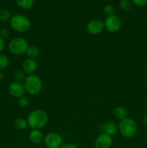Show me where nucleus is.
<instances>
[{
    "label": "nucleus",
    "mask_w": 147,
    "mask_h": 148,
    "mask_svg": "<svg viewBox=\"0 0 147 148\" xmlns=\"http://www.w3.org/2000/svg\"><path fill=\"white\" fill-rule=\"evenodd\" d=\"M28 127L32 130H41L48 121V116L42 109H35L29 114L27 118Z\"/></svg>",
    "instance_id": "1"
},
{
    "label": "nucleus",
    "mask_w": 147,
    "mask_h": 148,
    "mask_svg": "<svg viewBox=\"0 0 147 148\" xmlns=\"http://www.w3.org/2000/svg\"><path fill=\"white\" fill-rule=\"evenodd\" d=\"M10 27L17 33H25L30 30L31 23L26 16L21 14L13 15L10 19Z\"/></svg>",
    "instance_id": "2"
},
{
    "label": "nucleus",
    "mask_w": 147,
    "mask_h": 148,
    "mask_svg": "<svg viewBox=\"0 0 147 148\" xmlns=\"http://www.w3.org/2000/svg\"><path fill=\"white\" fill-rule=\"evenodd\" d=\"M23 85L27 93L31 95H36L41 91L43 82L40 77L37 75H30L26 76Z\"/></svg>",
    "instance_id": "3"
},
{
    "label": "nucleus",
    "mask_w": 147,
    "mask_h": 148,
    "mask_svg": "<svg viewBox=\"0 0 147 148\" xmlns=\"http://www.w3.org/2000/svg\"><path fill=\"white\" fill-rule=\"evenodd\" d=\"M118 130L123 137L131 139L135 135L137 132L136 122L133 119L125 118L119 121L118 125Z\"/></svg>",
    "instance_id": "4"
},
{
    "label": "nucleus",
    "mask_w": 147,
    "mask_h": 148,
    "mask_svg": "<svg viewBox=\"0 0 147 148\" xmlns=\"http://www.w3.org/2000/svg\"><path fill=\"white\" fill-rule=\"evenodd\" d=\"M28 46V43L24 38L15 37L10 41L8 49L12 54L20 56L25 53Z\"/></svg>",
    "instance_id": "5"
},
{
    "label": "nucleus",
    "mask_w": 147,
    "mask_h": 148,
    "mask_svg": "<svg viewBox=\"0 0 147 148\" xmlns=\"http://www.w3.org/2000/svg\"><path fill=\"white\" fill-rule=\"evenodd\" d=\"M122 25L121 20L116 14L108 16L104 21L105 29L109 33H115L120 30Z\"/></svg>",
    "instance_id": "6"
},
{
    "label": "nucleus",
    "mask_w": 147,
    "mask_h": 148,
    "mask_svg": "<svg viewBox=\"0 0 147 148\" xmlns=\"http://www.w3.org/2000/svg\"><path fill=\"white\" fill-rule=\"evenodd\" d=\"M43 143L47 148H60L63 145V138L59 133L52 132L45 136Z\"/></svg>",
    "instance_id": "7"
},
{
    "label": "nucleus",
    "mask_w": 147,
    "mask_h": 148,
    "mask_svg": "<svg viewBox=\"0 0 147 148\" xmlns=\"http://www.w3.org/2000/svg\"><path fill=\"white\" fill-rule=\"evenodd\" d=\"M105 29L104 22L99 19H92L86 24V30L92 36L99 35Z\"/></svg>",
    "instance_id": "8"
},
{
    "label": "nucleus",
    "mask_w": 147,
    "mask_h": 148,
    "mask_svg": "<svg viewBox=\"0 0 147 148\" xmlns=\"http://www.w3.org/2000/svg\"><path fill=\"white\" fill-rule=\"evenodd\" d=\"M112 145V137L105 133H100L96 137L94 143L95 148H110Z\"/></svg>",
    "instance_id": "9"
},
{
    "label": "nucleus",
    "mask_w": 147,
    "mask_h": 148,
    "mask_svg": "<svg viewBox=\"0 0 147 148\" xmlns=\"http://www.w3.org/2000/svg\"><path fill=\"white\" fill-rule=\"evenodd\" d=\"M8 91L12 96L17 98L23 96L26 92L24 85L21 82H17L15 81L10 84L8 86Z\"/></svg>",
    "instance_id": "10"
},
{
    "label": "nucleus",
    "mask_w": 147,
    "mask_h": 148,
    "mask_svg": "<svg viewBox=\"0 0 147 148\" xmlns=\"http://www.w3.org/2000/svg\"><path fill=\"white\" fill-rule=\"evenodd\" d=\"M37 63L36 62L35 59H29L27 58L24 62H22V71L26 74L27 75H34L35 72L37 71Z\"/></svg>",
    "instance_id": "11"
},
{
    "label": "nucleus",
    "mask_w": 147,
    "mask_h": 148,
    "mask_svg": "<svg viewBox=\"0 0 147 148\" xmlns=\"http://www.w3.org/2000/svg\"><path fill=\"white\" fill-rule=\"evenodd\" d=\"M99 130L101 133H105L112 137V135H115L116 134L118 128L115 122L110 121L101 124L99 126Z\"/></svg>",
    "instance_id": "12"
},
{
    "label": "nucleus",
    "mask_w": 147,
    "mask_h": 148,
    "mask_svg": "<svg viewBox=\"0 0 147 148\" xmlns=\"http://www.w3.org/2000/svg\"><path fill=\"white\" fill-rule=\"evenodd\" d=\"M28 138L33 145H40L44 142L45 136L40 130H32L29 132Z\"/></svg>",
    "instance_id": "13"
},
{
    "label": "nucleus",
    "mask_w": 147,
    "mask_h": 148,
    "mask_svg": "<svg viewBox=\"0 0 147 148\" xmlns=\"http://www.w3.org/2000/svg\"><path fill=\"white\" fill-rule=\"evenodd\" d=\"M112 114H113V116L116 119L121 121V120L127 118L128 111H127L126 108L125 107L119 106H117L114 108L113 111H112Z\"/></svg>",
    "instance_id": "14"
},
{
    "label": "nucleus",
    "mask_w": 147,
    "mask_h": 148,
    "mask_svg": "<svg viewBox=\"0 0 147 148\" xmlns=\"http://www.w3.org/2000/svg\"><path fill=\"white\" fill-rule=\"evenodd\" d=\"M25 54L29 59H35L40 55V50L35 46H29L26 51Z\"/></svg>",
    "instance_id": "15"
},
{
    "label": "nucleus",
    "mask_w": 147,
    "mask_h": 148,
    "mask_svg": "<svg viewBox=\"0 0 147 148\" xmlns=\"http://www.w3.org/2000/svg\"><path fill=\"white\" fill-rule=\"evenodd\" d=\"M16 4L22 10H30L34 6L35 0H16Z\"/></svg>",
    "instance_id": "16"
},
{
    "label": "nucleus",
    "mask_w": 147,
    "mask_h": 148,
    "mask_svg": "<svg viewBox=\"0 0 147 148\" xmlns=\"http://www.w3.org/2000/svg\"><path fill=\"white\" fill-rule=\"evenodd\" d=\"M14 126L17 130H24L28 127L27 119L23 118H17L14 120Z\"/></svg>",
    "instance_id": "17"
},
{
    "label": "nucleus",
    "mask_w": 147,
    "mask_h": 148,
    "mask_svg": "<svg viewBox=\"0 0 147 148\" xmlns=\"http://www.w3.org/2000/svg\"><path fill=\"white\" fill-rule=\"evenodd\" d=\"M26 76H27V75L23 72L22 69V70L21 69L16 70L14 72V74H13V78H14V81L17 82H21V83L24 82L26 78Z\"/></svg>",
    "instance_id": "18"
},
{
    "label": "nucleus",
    "mask_w": 147,
    "mask_h": 148,
    "mask_svg": "<svg viewBox=\"0 0 147 148\" xmlns=\"http://www.w3.org/2000/svg\"><path fill=\"white\" fill-rule=\"evenodd\" d=\"M133 3L131 0H120V7L124 12H128L132 9Z\"/></svg>",
    "instance_id": "19"
},
{
    "label": "nucleus",
    "mask_w": 147,
    "mask_h": 148,
    "mask_svg": "<svg viewBox=\"0 0 147 148\" xmlns=\"http://www.w3.org/2000/svg\"><path fill=\"white\" fill-rule=\"evenodd\" d=\"M10 60L7 55L0 53V71L6 69L9 66Z\"/></svg>",
    "instance_id": "20"
},
{
    "label": "nucleus",
    "mask_w": 147,
    "mask_h": 148,
    "mask_svg": "<svg viewBox=\"0 0 147 148\" xmlns=\"http://www.w3.org/2000/svg\"><path fill=\"white\" fill-rule=\"evenodd\" d=\"M11 12L7 9L0 10V21L6 22L11 19Z\"/></svg>",
    "instance_id": "21"
},
{
    "label": "nucleus",
    "mask_w": 147,
    "mask_h": 148,
    "mask_svg": "<svg viewBox=\"0 0 147 148\" xmlns=\"http://www.w3.org/2000/svg\"><path fill=\"white\" fill-rule=\"evenodd\" d=\"M17 103H18V105L20 107H21V108H26V107H27L29 106L30 101H29V99L27 97L23 95V96L18 98Z\"/></svg>",
    "instance_id": "22"
},
{
    "label": "nucleus",
    "mask_w": 147,
    "mask_h": 148,
    "mask_svg": "<svg viewBox=\"0 0 147 148\" xmlns=\"http://www.w3.org/2000/svg\"><path fill=\"white\" fill-rule=\"evenodd\" d=\"M114 12H115V8H114V7L112 4H107L104 7V12L108 16L114 14Z\"/></svg>",
    "instance_id": "23"
},
{
    "label": "nucleus",
    "mask_w": 147,
    "mask_h": 148,
    "mask_svg": "<svg viewBox=\"0 0 147 148\" xmlns=\"http://www.w3.org/2000/svg\"><path fill=\"white\" fill-rule=\"evenodd\" d=\"M133 4L137 7H144L147 4V0H131Z\"/></svg>",
    "instance_id": "24"
},
{
    "label": "nucleus",
    "mask_w": 147,
    "mask_h": 148,
    "mask_svg": "<svg viewBox=\"0 0 147 148\" xmlns=\"http://www.w3.org/2000/svg\"><path fill=\"white\" fill-rule=\"evenodd\" d=\"M8 36H9V31L7 28H5V27H2V28L0 29V37H1V38H3L4 40L6 38L8 37Z\"/></svg>",
    "instance_id": "25"
},
{
    "label": "nucleus",
    "mask_w": 147,
    "mask_h": 148,
    "mask_svg": "<svg viewBox=\"0 0 147 148\" xmlns=\"http://www.w3.org/2000/svg\"><path fill=\"white\" fill-rule=\"evenodd\" d=\"M60 148H79L77 145L74 144H72V143H67V144L62 145L61 147Z\"/></svg>",
    "instance_id": "26"
},
{
    "label": "nucleus",
    "mask_w": 147,
    "mask_h": 148,
    "mask_svg": "<svg viewBox=\"0 0 147 148\" xmlns=\"http://www.w3.org/2000/svg\"><path fill=\"white\" fill-rule=\"evenodd\" d=\"M4 46H5L4 40L3 38H1V37H0V53H1V51L4 50Z\"/></svg>",
    "instance_id": "27"
},
{
    "label": "nucleus",
    "mask_w": 147,
    "mask_h": 148,
    "mask_svg": "<svg viewBox=\"0 0 147 148\" xmlns=\"http://www.w3.org/2000/svg\"><path fill=\"white\" fill-rule=\"evenodd\" d=\"M143 124H144V127L147 129V113L144 115V118H143Z\"/></svg>",
    "instance_id": "28"
},
{
    "label": "nucleus",
    "mask_w": 147,
    "mask_h": 148,
    "mask_svg": "<svg viewBox=\"0 0 147 148\" xmlns=\"http://www.w3.org/2000/svg\"><path fill=\"white\" fill-rule=\"evenodd\" d=\"M3 79H4V74L2 73L1 71H0V82L3 80Z\"/></svg>",
    "instance_id": "29"
}]
</instances>
